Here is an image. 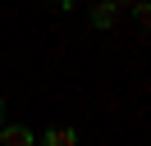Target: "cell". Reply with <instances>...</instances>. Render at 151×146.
Listing matches in <instances>:
<instances>
[{"instance_id":"obj_1","label":"cell","mask_w":151,"mask_h":146,"mask_svg":"<svg viewBox=\"0 0 151 146\" xmlns=\"http://www.w3.org/2000/svg\"><path fill=\"white\" fill-rule=\"evenodd\" d=\"M0 146H37V137H32V128H23V123H5L0 128Z\"/></svg>"},{"instance_id":"obj_2","label":"cell","mask_w":151,"mask_h":146,"mask_svg":"<svg viewBox=\"0 0 151 146\" xmlns=\"http://www.w3.org/2000/svg\"><path fill=\"white\" fill-rule=\"evenodd\" d=\"M114 18H119V5H114V0H105V5L92 9V23L96 27H114Z\"/></svg>"},{"instance_id":"obj_3","label":"cell","mask_w":151,"mask_h":146,"mask_svg":"<svg viewBox=\"0 0 151 146\" xmlns=\"http://www.w3.org/2000/svg\"><path fill=\"white\" fill-rule=\"evenodd\" d=\"M41 146H78V132H73V128H50Z\"/></svg>"},{"instance_id":"obj_4","label":"cell","mask_w":151,"mask_h":146,"mask_svg":"<svg viewBox=\"0 0 151 146\" xmlns=\"http://www.w3.org/2000/svg\"><path fill=\"white\" fill-rule=\"evenodd\" d=\"M0 128H5V96H0Z\"/></svg>"}]
</instances>
